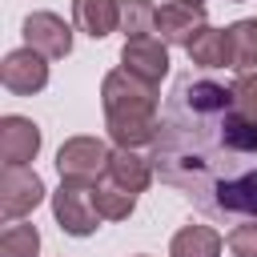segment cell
<instances>
[{
    "instance_id": "cell-1",
    "label": "cell",
    "mask_w": 257,
    "mask_h": 257,
    "mask_svg": "<svg viewBox=\"0 0 257 257\" xmlns=\"http://www.w3.org/2000/svg\"><path fill=\"white\" fill-rule=\"evenodd\" d=\"M153 173L213 221H257V112L233 84L181 76L161 108Z\"/></svg>"
},
{
    "instance_id": "cell-20",
    "label": "cell",
    "mask_w": 257,
    "mask_h": 257,
    "mask_svg": "<svg viewBox=\"0 0 257 257\" xmlns=\"http://www.w3.org/2000/svg\"><path fill=\"white\" fill-rule=\"evenodd\" d=\"M181 4H201V8H205V0H181Z\"/></svg>"
},
{
    "instance_id": "cell-13",
    "label": "cell",
    "mask_w": 257,
    "mask_h": 257,
    "mask_svg": "<svg viewBox=\"0 0 257 257\" xmlns=\"http://www.w3.org/2000/svg\"><path fill=\"white\" fill-rule=\"evenodd\" d=\"M185 52H189V60L197 68H225V64H233V56H229V32H221V28H201L189 40Z\"/></svg>"
},
{
    "instance_id": "cell-18",
    "label": "cell",
    "mask_w": 257,
    "mask_h": 257,
    "mask_svg": "<svg viewBox=\"0 0 257 257\" xmlns=\"http://www.w3.org/2000/svg\"><path fill=\"white\" fill-rule=\"evenodd\" d=\"M36 253H40V233H36V225L12 221V225L0 233V257H36Z\"/></svg>"
},
{
    "instance_id": "cell-16",
    "label": "cell",
    "mask_w": 257,
    "mask_h": 257,
    "mask_svg": "<svg viewBox=\"0 0 257 257\" xmlns=\"http://www.w3.org/2000/svg\"><path fill=\"white\" fill-rule=\"evenodd\" d=\"M92 197H96V209H100L104 221H124V217L137 209V193L120 189V185L108 181V177H100V181L92 185Z\"/></svg>"
},
{
    "instance_id": "cell-8",
    "label": "cell",
    "mask_w": 257,
    "mask_h": 257,
    "mask_svg": "<svg viewBox=\"0 0 257 257\" xmlns=\"http://www.w3.org/2000/svg\"><path fill=\"white\" fill-rule=\"evenodd\" d=\"M201 28H209V24H205V8H201V4L169 0V4H161V8H157V32H161V40H165V44H181V48H189V40H193Z\"/></svg>"
},
{
    "instance_id": "cell-12",
    "label": "cell",
    "mask_w": 257,
    "mask_h": 257,
    "mask_svg": "<svg viewBox=\"0 0 257 257\" xmlns=\"http://www.w3.org/2000/svg\"><path fill=\"white\" fill-rule=\"evenodd\" d=\"M104 177L116 181V185L128 189V193H145L149 181H153V161L141 157L137 149H112V157H108V173H104Z\"/></svg>"
},
{
    "instance_id": "cell-4",
    "label": "cell",
    "mask_w": 257,
    "mask_h": 257,
    "mask_svg": "<svg viewBox=\"0 0 257 257\" xmlns=\"http://www.w3.org/2000/svg\"><path fill=\"white\" fill-rule=\"evenodd\" d=\"M52 217L68 237H88L104 221L96 209L92 185H76V181H60V189L52 193Z\"/></svg>"
},
{
    "instance_id": "cell-14",
    "label": "cell",
    "mask_w": 257,
    "mask_h": 257,
    "mask_svg": "<svg viewBox=\"0 0 257 257\" xmlns=\"http://www.w3.org/2000/svg\"><path fill=\"white\" fill-rule=\"evenodd\" d=\"M169 257H221V233L209 225H185L177 229Z\"/></svg>"
},
{
    "instance_id": "cell-5",
    "label": "cell",
    "mask_w": 257,
    "mask_h": 257,
    "mask_svg": "<svg viewBox=\"0 0 257 257\" xmlns=\"http://www.w3.org/2000/svg\"><path fill=\"white\" fill-rule=\"evenodd\" d=\"M40 201H44V181L36 177V169H28V165L0 169V217L4 221H20Z\"/></svg>"
},
{
    "instance_id": "cell-21",
    "label": "cell",
    "mask_w": 257,
    "mask_h": 257,
    "mask_svg": "<svg viewBox=\"0 0 257 257\" xmlns=\"http://www.w3.org/2000/svg\"><path fill=\"white\" fill-rule=\"evenodd\" d=\"M229 4H241V0H229Z\"/></svg>"
},
{
    "instance_id": "cell-3",
    "label": "cell",
    "mask_w": 257,
    "mask_h": 257,
    "mask_svg": "<svg viewBox=\"0 0 257 257\" xmlns=\"http://www.w3.org/2000/svg\"><path fill=\"white\" fill-rule=\"evenodd\" d=\"M108 157H112V149L100 137H68L56 149V173H60V181L96 185L108 173Z\"/></svg>"
},
{
    "instance_id": "cell-7",
    "label": "cell",
    "mask_w": 257,
    "mask_h": 257,
    "mask_svg": "<svg viewBox=\"0 0 257 257\" xmlns=\"http://www.w3.org/2000/svg\"><path fill=\"white\" fill-rule=\"evenodd\" d=\"M0 80H4V88L12 96H32V92H40L48 84V64H44V56L36 48H16V52L4 56Z\"/></svg>"
},
{
    "instance_id": "cell-19",
    "label": "cell",
    "mask_w": 257,
    "mask_h": 257,
    "mask_svg": "<svg viewBox=\"0 0 257 257\" xmlns=\"http://www.w3.org/2000/svg\"><path fill=\"white\" fill-rule=\"evenodd\" d=\"M225 245L233 249V257H257V221L237 225V229L229 233V241H225Z\"/></svg>"
},
{
    "instance_id": "cell-10",
    "label": "cell",
    "mask_w": 257,
    "mask_h": 257,
    "mask_svg": "<svg viewBox=\"0 0 257 257\" xmlns=\"http://www.w3.org/2000/svg\"><path fill=\"white\" fill-rule=\"evenodd\" d=\"M40 153V124L28 116H4L0 120V161L4 165H28Z\"/></svg>"
},
{
    "instance_id": "cell-15",
    "label": "cell",
    "mask_w": 257,
    "mask_h": 257,
    "mask_svg": "<svg viewBox=\"0 0 257 257\" xmlns=\"http://www.w3.org/2000/svg\"><path fill=\"white\" fill-rule=\"evenodd\" d=\"M225 32H229V56H233L229 68H237V76L257 72V20H237Z\"/></svg>"
},
{
    "instance_id": "cell-11",
    "label": "cell",
    "mask_w": 257,
    "mask_h": 257,
    "mask_svg": "<svg viewBox=\"0 0 257 257\" xmlns=\"http://www.w3.org/2000/svg\"><path fill=\"white\" fill-rule=\"evenodd\" d=\"M72 24L84 36L104 40L108 32L120 28V4L116 0H72Z\"/></svg>"
},
{
    "instance_id": "cell-6",
    "label": "cell",
    "mask_w": 257,
    "mask_h": 257,
    "mask_svg": "<svg viewBox=\"0 0 257 257\" xmlns=\"http://www.w3.org/2000/svg\"><path fill=\"white\" fill-rule=\"evenodd\" d=\"M24 48H36L44 60H60L72 52V32L56 12H28L24 16Z\"/></svg>"
},
{
    "instance_id": "cell-9",
    "label": "cell",
    "mask_w": 257,
    "mask_h": 257,
    "mask_svg": "<svg viewBox=\"0 0 257 257\" xmlns=\"http://www.w3.org/2000/svg\"><path fill=\"white\" fill-rule=\"evenodd\" d=\"M120 68L161 84V76L169 72V44L161 36H137V40H124L120 48Z\"/></svg>"
},
{
    "instance_id": "cell-17",
    "label": "cell",
    "mask_w": 257,
    "mask_h": 257,
    "mask_svg": "<svg viewBox=\"0 0 257 257\" xmlns=\"http://www.w3.org/2000/svg\"><path fill=\"white\" fill-rule=\"evenodd\" d=\"M116 4H120V32H124V40L157 32V4L153 0H116Z\"/></svg>"
},
{
    "instance_id": "cell-2",
    "label": "cell",
    "mask_w": 257,
    "mask_h": 257,
    "mask_svg": "<svg viewBox=\"0 0 257 257\" xmlns=\"http://www.w3.org/2000/svg\"><path fill=\"white\" fill-rule=\"evenodd\" d=\"M100 104H104V128L116 149H141L157 141V104L161 88L128 68H112L100 80Z\"/></svg>"
}]
</instances>
